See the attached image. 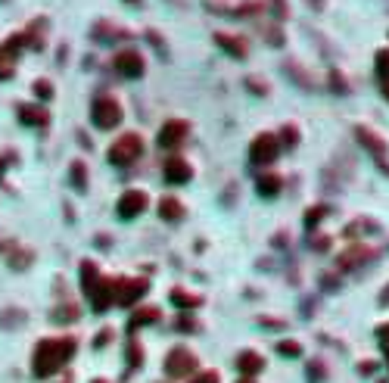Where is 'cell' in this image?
<instances>
[{"label": "cell", "mask_w": 389, "mask_h": 383, "mask_svg": "<svg viewBox=\"0 0 389 383\" xmlns=\"http://www.w3.org/2000/svg\"><path fill=\"white\" fill-rule=\"evenodd\" d=\"M75 339L72 337H53V339H41L38 346H35V377H53L59 368H63L66 362H69L72 355H75Z\"/></svg>", "instance_id": "obj_1"}, {"label": "cell", "mask_w": 389, "mask_h": 383, "mask_svg": "<svg viewBox=\"0 0 389 383\" xmlns=\"http://www.w3.org/2000/svg\"><path fill=\"white\" fill-rule=\"evenodd\" d=\"M82 287L94 312H106L109 306H115V277H100V268L94 262L82 265Z\"/></svg>", "instance_id": "obj_2"}, {"label": "cell", "mask_w": 389, "mask_h": 383, "mask_svg": "<svg viewBox=\"0 0 389 383\" xmlns=\"http://www.w3.org/2000/svg\"><path fill=\"white\" fill-rule=\"evenodd\" d=\"M355 138L361 140V147L374 156V162H377V169L383 171V175H389V150H386V144H383V138L380 134H374L370 128H364V125H358L355 128Z\"/></svg>", "instance_id": "obj_3"}, {"label": "cell", "mask_w": 389, "mask_h": 383, "mask_svg": "<svg viewBox=\"0 0 389 383\" xmlns=\"http://www.w3.org/2000/svg\"><path fill=\"white\" fill-rule=\"evenodd\" d=\"M140 153H144V140H140L137 134H122V138L109 147V162L113 165H131Z\"/></svg>", "instance_id": "obj_4"}, {"label": "cell", "mask_w": 389, "mask_h": 383, "mask_svg": "<svg viewBox=\"0 0 389 383\" xmlns=\"http://www.w3.org/2000/svg\"><path fill=\"white\" fill-rule=\"evenodd\" d=\"M196 371V355L190 349H171L169 355H165V374L175 377V380H181V377H190Z\"/></svg>", "instance_id": "obj_5"}, {"label": "cell", "mask_w": 389, "mask_h": 383, "mask_svg": "<svg viewBox=\"0 0 389 383\" xmlns=\"http://www.w3.org/2000/svg\"><path fill=\"white\" fill-rule=\"evenodd\" d=\"M277 153H281V140H277L274 134H258L249 147L252 165H271L277 159Z\"/></svg>", "instance_id": "obj_6"}, {"label": "cell", "mask_w": 389, "mask_h": 383, "mask_svg": "<svg viewBox=\"0 0 389 383\" xmlns=\"http://www.w3.org/2000/svg\"><path fill=\"white\" fill-rule=\"evenodd\" d=\"M94 125L103 128V131H109V128H115L122 122V106L113 100V97H100V100H94Z\"/></svg>", "instance_id": "obj_7"}, {"label": "cell", "mask_w": 389, "mask_h": 383, "mask_svg": "<svg viewBox=\"0 0 389 383\" xmlns=\"http://www.w3.org/2000/svg\"><path fill=\"white\" fill-rule=\"evenodd\" d=\"M146 287L150 283L144 277H119L115 281V306H134L146 293Z\"/></svg>", "instance_id": "obj_8"}, {"label": "cell", "mask_w": 389, "mask_h": 383, "mask_svg": "<svg viewBox=\"0 0 389 383\" xmlns=\"http://www.w3.org/2000/svg\"><path fill=\"white\" fill-rule=\"evenodd\" d=\"M22 47H26V38H22V35H13L7 44H0V82L13 78V72H16V57H19Z\"/></svg>", "instance_id": "obj_9"}, {"label": "cell", "mask_w": 389, "mask_h": 383, "mask_svg": "<svg viewBox=\"0 0 389 383\" xmlns=\"http://www.w3.org/2000/svg\"><path fill=\"white\" fill-rule=\"evenodd\" d=\"M146 206H150V196H146L144 190H125L115 209H119L122 218H137V215L144 212Z\"/></svg>", "instance_id": "obj_10"}, {"label": "cell", "mask_w": 389, "mask_h": 383, "mask_svg": "<svg viewBox=\"0 0 389 383\" xmlns=\"http://www.w3.org/2000/svg\"><path fill=\"white\" fill-rule=\"evenodd\" d=\"M187 138V122L184 119H169L162 128H159V147H178L181 140Z\"/></svg>", "instance_id": "obj_11"}, {"label": "cell", "mask_w": 389, "mask_h": 383, "mask_svg": "<svg viewBox=\"0 0 389 383\" xmlns=\"http://www.w3.org/2000/svg\"><path fill=\"white\" fill-rule=\"evenodd\" d=\"M113 66H115V72H119V75H125V78H140V75H144V59H140V53H134V50L119 53Z\"/></svg>", "instance_id": "obj_12"}, {"label": "cell", "mask_w": 389, "mask_h": 383, "mask_svg": "<svg viewBox=\"0 0 389 383\" xmlns=\"http://www.w3.org/2000/svg\"><path fill=\"white\" fill-rule=\"evenodd\" d=\"M377 252L374 250H368V246H352V250H345V252H339V268L343 271H349V268H358V265H364V262H370V259H374Z\"/></svg>", "instance_id": "obj_13"}, {"label": "cell", "mask_w": 389, "mask_h": 383, "mask_svg": "<svg viewBox=\"0 0 389 383\" xmlns=\"http://www.w3.org/2000/svg\"><path fill=\"white\" fill-rule=\"evenodd\" d=\"M162 175H165V181H169V184H187L190 175H193V169H190L181 156H171L169 162H165Z\"/></svg>", "instance_id": "obj_14"}, {"label": "cell", "mask_w": 389, "mask_h": 383, "mask_svg": "<svg viewBox=\"0 0 389 383\" xmlns=\"http://www.w3.org/2000/svg\"><path fill=\"white\" fill-rule=\"evenodd\" d=\"M47 109L44 106H38V103H22L19 106V122L22 125H32V128H38V125H47Z\"/></svg>", "instance_id": "obj_15"}, {"label": "cell", "mask_w": 389, "mask_h": 383, "mask_svg": "<svg viewBox=\"0 0 389 383\" xmlns=\"http://www.w3.org/2000/svg\"><path fill=\"white\" fill-rule=\"evenodd\" d=\"M262 368H265V358L256 355V352H240L237 355V371L243 377H256Z\"/></svg>", "instance_id": "obj_16"}, {"label": "cell", "mask_w": 389, "mask_h": 383, "mask_svg": "<svg viewBox=\"0 0 389 383\" xmlns=\"http://www.w3.org/2000/svg\"><path fill=\"white\" fill-rule=\"evenodd\" d=\"M215 44L221 47L225 53H231V57H237V59H246V44H243V38H234V35H215Z\"/></svg>", "instance_id": "obj_17"}, {"label": "cell", "mask_w": 389, "mask_h": 383, "mask_svg": "<svg viewBox=\"0 0 389 383\" xmlns=\"http://www.w3.org/2000/svg\"><path fill=\"white\" fill-rule=\"evenodd\" d=\"M159 215H162L165 221H181L184 218V206L175 200V196H165V200L159 203Z\"/></svg>", "instance_id": "obj_18"}, {"label": "cell", "mask_w": 389, "mask_h": 383, "mask_svg": "<svg viewBox=\"0 0 389 383\" xmlns=\"http://www.w3.org/2000/svg\"><path fill=\"white\" fill-rule=\"evenodd\" d=\"M156 321H159V308H140V312H134V315H131L128 327H131V330H137V327H144V324H156Z\"/></svg>", "instance_id": "obj_19"}, {"label": "cell", "mask_w": 389, "mask_h": 383, "mask_svg": "<svg viewBox=\"0 0 389 383\" xmlns=\"http://www.w3.org/2000/svg\"><path fill=\"white\" fill-rule=\"evenodd\" d=\"M171 302L178 308H196V306H202V296L187 293V290H171Z\"/></svg>", "instance_id": "obj_20"}, {"label": "cell", "mask_w": 389, "mask_h": 383, "mask_svg": "<svg viewBox=\"0 0 389 383\" xmlns=\"http://www.w3.org/2000/svg\"><path fill=\"white\" fill-rule=\"evenodd\" d=\"M256 187H258V194H262V196H277V194H281V187H283V181L277 175H262Z\"/></svg>", "instance_id": "obj_21"}, {"label": "cell", "mask_w": 389, "mask_h": 383, "mask_svg": "<svg viewBox=\"0 0 389 383\" xmlns=\"http://www.w3.org/2000/svg\"><path fill=\"white\" fill-rule=\"evenodd\" d=\"M44 28H47V22H35V26L22 35V38H26V44L28 47H44Z\"/></svg>", "instance_id": "obj_22"}, {"label": "cell", "mask_w": 389, "mask_h": 383, "mask_svg": "<svg viewBox=\"0 0 389 383\" xmlns=\"http://www.w3.org/2000/svg\"><path fill=\"white\" fill-rule=\"evenodd\" d=\"M277 352H281L283 358H299L302 355V346L296 343V339H283V343H277Z\"/></svg>", "instance_id": "obj_23"}, {"label": "cell", "mask_w": 389, "mask_h": 383, "mask_svg": "<svg viewBox=\"0 0 389 383\" xmlns=\"http://www.w3.org/2000/svg\"><path fill=\"white\" fill-rule=\"evenodd\" d=\"M72 184H75V190H84V187H88V181H84V162H75V165H72Z\"/></svg>", "instance_id": "obj_24"}, {"label": "cell", "mask_w": 389, "mask_h": 383, "mask_svg": "<svg viewBox=\"0 0 389 383\" xmlns=\"http://www.w3.org/2000/svg\"><path fill=\"white\" fill-rule=\"evenodd\" d=\"M128 362H131V368H137V364H144V349H140L137 343H128Z\"/></svg>", "instance_id": "obj_25"}, {"label": "cell", "mask_w": 389, "mask_h": 383, "mask_svg": "<svg viewBox=\"0 0 389 383\" xmlns=\"http://www.w3.org/2000/svg\"><path fill=\"white\" fill-rule=\"evenodd\" d=\"M377 75L389 78V50H380V53H377Z\"/></svg>", "instance_id": "obj_26"}, {"label": "cell", "mask_w": 389, "mask_h": 383, "mask_svg": "<svg viewBox=\"0 0 389 383\" xmlns=\"http://www.w3.org/2000/svg\"><path fill=\"white\" fill-rule=\"evenodd\" d=\"M281 138H283V144H287V147H296V140H299V128H296V125H287V128L281 131Z\"/></svg>", "instance_id": "obj_27"}, {"label": "cell", "mask_w": 389, "mask_h": 383, "mask_svg": "<svg viewBox=\"0 0 389 383\" xmlns=\"http://www.w3.org/2000/svg\"><path fill=\"white\" fill-rule=\"evenodd\" d=\"M53 318H57V321H75V318H78V308H75V306L57 308V312H53Z\"/></svg>", "instance_id": "obj_28"}, {"label": "cell", "mask_w": 389, "mask_h": 383, "mask_svg": "<svg viewBox=\"0 0 389 383\" xmlns=\"http://www.w3.org/2000/svg\"><path fill=\"white\" fill-rule=\"evenodd\" d=\"M324 212H327L324 206H314V209H308V212H305V225H308V227H312V225H318V221L324 218Z\"/></svg>", "instance_id": "obj_29"}, {"label": "cell", "mask_w": 389, "mask_h": 383, "mask_svg": "<svg viewBox=\"0 0 389 383\" xmlns=\"http://www.w3.org/2000/svg\"><path fill=\"white\" fill-rule=\"evenodd\" d=\"M221 377H218V371H202V374H196L190 383H218Z\"/></svg>", "instance_id": "obj_30"}, {"label": "cell", "mask_w": 389, "mask_h": 383, "mask_svg": "<svg viewBox=\"0 0 389 383\" xmlns=\"http://www.w3.org/2000/svg\"><path fill=\"white\" fill-rule=\"evenodd\" d=\"M35 94L47 100V97H53V84L50 82H35Z\"/></svg>", "instance_id": "obj_31"}, {"label": "cell", "mask_w": 389, "mask_h": 383, "mask_svg": "<svg viewBox=\"0 0 389 383\" xmlns=\"http://www.w3.org/2000/svg\"><path fill=\"white\" fill-rule=\"evenodd\" d=\"M252 88V94H268V84H262L258 82V78H249V82H246Z\"/></svg>", "instance_id": "obj_32"}, {"label": "cell", "mask_w": 389, "mask_h": 383, "mask_svg": "<svg viewBox=\"0 0 389 383\" xmlns=\"http://www.w3.org/2000/svg\"><path fill=\"white\" fill-rule=\"evenodd\" d=\"M330 84H333V88H336V94H345V78H339L336 72H333V75H330Z\"/></svg>", "instance_id": "obj_33"}, {"label": "cell", "mask_w": 389, "mask_h": 383, "mask_svg": "<svg viewBox=\"0 0 389 383\" xmlns=\"http://www.w3.org/2000/svg\"><path fill=\"white\" fill-rule=\"evenodd\" d=\"M178 327H181V333H190V330H196V321L193 318H181L178 321Z\"/></svg>", "instance_id": "obj_34"}, {"label": "cell", "mask_w": 389, "mask_h": 383, "mask_svg": "<svg viewBox=\"0 0 389 383\" xmlns=\"http://www.w3.org/2000/svg\"><path fill=\"white\" fill-rule=\"evenodd\" d=\"M308 377H312V383L321 380V377H324V368H321V364H308Z\"/></svg>", "instance_id": "obj_35"}, {"label": "cell", "mask_w": 389, "mask_h": 383, "mask_svg": "<svg viewBox=\"0 0 389 383\" xmlns=\"http://www.w3.org/2000/svg\"><path fill=\"white\" fill-rule=\"evenodd\" d=\"M274 10H277V19H287V7H283V0H274Z\"/></svg>", "instance_id": "obj_36"}, {"label": "cell", "mask_w": 389, "mask_h": 383, "mask_svg": "<svg viewBox=\"0 0 389 383\" xmlns=\"http://www.w3.org/2000/svg\"><path fill=\"white\" fill-rule=\"evenodd\" d=\"M377 333H380L383 343H389V324H380V327H377Z\"/></svg>", "instance_id": "obj_37"}, {"label": "cell", "mask_w": 389, "mask_h": 383, "mask_svg": "<svg viewBox=\"0 0 389 383\" xmlns=\"http://www.w3.org/2000/svg\"><path fill=\"white\" fill-rule=\"evenodd\" d=\"M358 371H361V374H374V364L364 362V364H358Z\"/></svg>", "instance_id": "obj_38"}, {"label": "cell", "mask_w": 389, "mask_h": 383, "mask_svg": "<svg viewBox=\"0 0 389 383\" xmlns=\"http://www.w3.org/2000/svg\"><path fill=\"white\" fill-rule=\"evenodd\" d=\"M380 306H389V287L380 293Z\"/></svg>", "instance_id": "obj_39"}, {"label": "cell", "mask_w": 389, "mask_h": 383, "mask_svg": "<svg viewBox=\"0 0 389 383\" xmlns=\"http://www.w3.org/2000/svg\"><path fill=\"white\" fill-rule=\"evenodd\" d=\"M237 383H256V380H252V377H243V380H237Z\"/></svg>", "instance_id": "obj_40"}, {"label": "cell", "mask_w": 389, "mask_h": 383, "mask_svg": "<svg viewBox=\"0 0 389 383\" xmlns=\"http://www.w3.org/2000/svg\"><path fill=\"white\" fill-rule=\"evenodd\" d=\"M0 175H3V159H0Z\"/></svg>", "instance_id": "obj_41"}, {"label": "cell", "mask_w": 389, "mask_h": 383, "mask_svg": "<svg viewBox=\"0 0 389 383\" xmlns=\"http://www.w3.org/2000/svg\"><path fill=\"white\" fill-rule=\"evenodd\" d=\"M386 362H389V343H386Z\"/></svg>", "instance_id": "obj_42"}, {"label": "cell", "mask_w": 389, "mask_h": 383, "mask_svg": "<svg viewBox=\"0 0 389 383\" xmlns=\"http://www.w3.org/2000/svg\"><path fill=\"white\" fill-rule=\"evenodd\" d=\"M94 383H109V380H94Z\"/></svg>", "instance_id": "obj_43"}, {"label": "cell", "mask_w": 389, "mask_h": 383, "mask_svg": "<svg viewBox=\"0 0 389 383\" xmlns=\"http://www.w3.org/2000/svg\"><path fill=\"white\" fill-rule=\"evenodd\" d=\"M386 97H389V88H386Z\"/></svg>", "instance_id": "obj_44"}]
</instances>
